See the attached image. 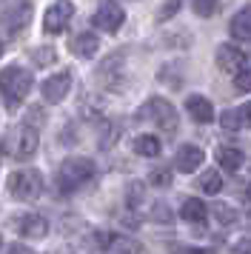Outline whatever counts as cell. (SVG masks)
Here are the masks:
<instances>
[{
    "instance_id": "obj_1",
    "label": "cell",
    "mask_w": 251,
    "mask_h": 254,
    "mask_svg": "<svg viewBox=\"0 0 251 254\" xmlns=\"http://www.w3.org/2000/svg\"><path fill=\"white\" fill-rule=\"evenodd\" d=\"M94 177V163L89 157H68L57 166V174H55V183H57V191L60 194H74L77 189L89 183Z\"/></svg>"
},
{
    "instance_id": "obj_2",
    "label": "cell",
    "mask_w": 251,
    "mask_h": 254,
    "mask_svg": "<svg viewBox=\"0 0 251 254\" xmlns=\"http://www.w3.org/2000/svg\"><path fill=\"white\" fill-rule=\"evenodd\" d=\"M32 89V74L20 66H6L0 71V97L9 112H14L17 106L26 100V94Z\"/></svg>"
},
{
    "instance_id": "obj_3",
    "label": "cell",
    "mask_w": 251,
    "mask_h": 254,
    "mask_svg": "<svg viewBox=\"0 0 251 254\" xmlns=\"http://www.w3.org/2000/svg\"><path fill=\"white\" fill-rule=\"evenodd\" d=\"M137 120H146V123H154V126L160 128V131H166V134H171V131H177V109L169 103V100H163V97H148L146 103H143V109L137 112Z\"/></svg>"
},
{
    "instance_id": "obj_4",
    "label": "cell",
    "mask_w": 251,
    "mask_h": 254,
    "mask_svg": "<svg viewBox=\"0 0 251 254\" xmlns=\"http://www.w3.org/2000/svg\"><path fill=\"white\" fill-rule=\"evenodd\" d=\"M9 191L14 200H23V203H32L43 194V177L34 169H20L9 177Z\"/></svg>"
},
{
    "instance_id": "obj_5",
    "label": "cell",
    "mask_w": 251,
    "mask_h": 254,
    "mask_svg": "<svg viewBox=\"0 0 251 254\" xmlns=\"http://www.w3.org/2000/svg\"><path fill=\"white\" fill-rule=\"evenodd\" d=\"M74 17V3L71 0H55L43 14V32L46 35H60Z\"/></svg>"
},
{
    "instance_id": "obj_6",
    "label": "cell",
    "mask_w": 251,
    "mask_h": 254,
    "mask_svg": "<svg viewBox=\"0 0 251 254\" xmlns=\"http://www.w3.org/2000/svg\"><path fill=\"white\" fill-rule=\"evenodd\" d=\"M71 83H74V77H71V69H63L60 74H52V77H46L43 86H40V92H43V100L46 103H63L68 97V92H71Z\"/></svg>"
},
{
    "instance_id": "obj_7",
    "label": "cell",
    "mask_w": 251,
    "mask_h": 254,
    "mask_svg": "<svg viewBox=\"0 0 251 254\" xmlns=\"http://www.w3.org/2000/svg\"><path fill=\"white\" fill-rule=\"evenodd\" d=\"M203 163H205V151L200 146H194V143H183L177 154H174V169L180 174H194Z\"/></svg>"
},
{
    "instance_id": "obj_8",
    "label": "cell",
    "mask_w": 251,
    "mask_h": 254,
    "mask_svg": "<svg viewBox=\"0 0 251 254\" xmlns=\"http://www.w3.org/2000/svg\"><path fill=\"white\" fill-rule=\"evenodd\" d=\"M123 20H126V14L117 3H103L100 9L94 12V17H91L94 29H103V32H109V35L117 32V29L123 26Z\"/></svg>"
},
{
    "instance_id": "obj_9",
    "label": "cell",
    "mask_w": 251,
    "mask_h": 254,
    "mask_svg": "<svg viewBox=\"0 0 251 254\" xmlns=\"http://www.w3.org/2000/svg\"><path fill=\"white\" fill-rule=\"evenodd\" d=\"M246 52L237 46H231V43H223V46H217V66L226 71V74H237L240 69H246Z\"/></svg>"
},
{
    "instance_id": "obj_10",
    "label": "cell",
    "mask_w": 251,
    "mask_h": 254,
    "mask_svg": "<svg viewBox=\"0 0 251 254\" xmlns=\"http://www.w3.org/2000/svg\"><path fill=\"white\" fill-rule=\"evenodd\" d=\"M37 143H40V134L32 126H20L17 134H14V143H11V154L26 160V157H32L34 151H37Z\"/></svg>"
},
{
    "instance_id": "obj_11",
    "label": "cell",
    "mask_w": 251,
    "mask_h": 254,
    "mask_svg": "<svg viewBox=\"0 0 251 254\" xmlns=\"http://www.w3.org/2000/svg\"><path fill=\"white\" fill-rule=\"evenodd\" d=\"M186 112H188L191 120L194 123H200V126H205V123L214 120V106L208 103L203 94H191V97L186 100Z\"/></svg>"
},
{
    "instance_id": "obj_12",
    "label": "cell",
    "mask_w": 251,
    "mask_h": 254,
    "mask_svg": "<svg viewBox=\"0 0 251 254\" xmlns=\"http://www.w3.org/2000/svg\"><path fill=\"white\" fill-rule=\"evenodd\" d=\"M228 32H231L234 40H246V43H251V3L246 6V9H240V12L231 17Z\"/></svg>"
},
{
    "instance_id": "obj_13",
    "label": "cell",
    "mask_w": 251,
    "mask_h": 254,
    "mask_svg": "<svg viewBox=\"0 0 251 254\" xmlns=\"http://www.w3.org/2000/svg\"><path fill=\"white\" fill-rule=\"evenodd\" d=\"M20 234L29 240H43L49 234V220L40 214H26V217H20Z\"/></svg>"
},
{
    "instance_id": "obj_14",
    "label": "cell",
    "mask_w": 251,
    "mask_h": 254,
    "mask_svg": "<svg viewBox=\"0 0 251 254\" xmlns=\"http://www.w3.org/2000/svg\"><path fill=\"white\" fill-rule=\"evenodd\" d=\"M97 35H91V32H80V35L71 37V43H68V49L77 55V58H94L97 55Z\"/></svg>"
},
{
    "instance_id": "obj_15",
    "label": "cell",
    "mask_w": 251,
    "mask_h": 254,
    "mask_svg": "<svg viewBox=\"0 0 251 254\" xmlns=\"http://www.w3.org/2000/svg\"><path fill=\"white\" fill-rule=\"evenodd\" d=\"M180 217L188 220V223H205L208 208H205V203L200 197H188V200H183V206H180Z\"/></svg>"
},
{
    "instance_id": "obj_16",
    "label": "cell",
    "mask_w": 251,
    "mask_h": 254,
    "mask_svg": "<svg viewBox=\"0 0 251 254\" xmlns=\"http://www.w3.org/2000/svg\"><path fill=\"white\" fill-rule=\"evenodd\" d=\"M100 246L109 249V252H143V246L137 240L123 237V234H112V231H109V237H106V234L100 237Z\"/></svg>"
},
{
    "instance_id": "obj_17",
    "label": "cell",
    "mask_w": 251,
    "mask_h": 254,
    "mask_svg": "<svg viewBox=\"0 0 251 254\" xmlns=\"http://www.w3.org/2000/svg\"><path fill=\"white\" fill-rule=\"evenodd\" d=\"M243 151L234 149V146H220L217 149V163L223 166V172H237L240 166H243Z\"/></svg>"
},
{
    "instance_id": "obj_18",
    "label": "cell",
    "mask_w": 251,
    "mask_h": 254,
    "mask_svg": "<svg viewBox=\"0 0 251 254\" xmlns=\"http://www.w3.org/2000/svg\"><path fill=\"white\" fill-rule=\"evenodd\" d=\"M131 149H134V154H140V157H157L160 140L154 137V134H137V137L131 140Z\"/></svg>"
},
{
    "instance_id": "obj_19",
    "label": "cell",
    "mask_w": 251,
    "mask_h": 254,
    "mask_svg": "<svg viewBox=\"0 0 251 254\" xmlns=\"http://www.w3.org/2000/svg\"><path fill=\"white\" fill-rule=\"evenodd\" d=\"M197 189H203L205 194H217V191L223 189V174L217 172V169L203 172L200 174V180H197Z\"/></svg>"
},
{
    "instance_id": "obj_20",
    "label": "cell",
    "mask_w": 251,
    "mask_h": 254,
    "mask_svg": "<svg viewBox=\"0 0 251 254\" xmlns=\"http://www.w3.org/2000/svg\"><path fill=\"white\" fill-rule=\"evenodd\" d=\"M29 17H32V9H29V6H23L20 14H17V12H11L9 17H6V29H9V35H17V32L23 29V26L29 23Z\"/></svg>"
},
{
    "instance_id": "obj_21",
    "label": "cell",
    "mask_w": 251,
    "mask_h": 254,
    "mask_svg": "<svg viewBox=\"0 0 251 254\" xmlns=\"http://www.w3.org/2000/svg\"><path fill=\"white\" fill-rule=\"evenodd\" d=\"M211 217H214L220 226H231V223H234L240 214H237V211H234L231 206H228V203H217V206L211 208Z\"/></svg>"
},
{
    "instance_id": "obj_22",
    "label": "cell",
    "mask_w": 251,
    "mask_h": 254,
    "mask_svg": "<svg viewBox=\"0 0 251 254\" xmlns=\"http://www.w3.org/2000/svg\"><path fill=\"white\" fill-rule=\"evenodd\" d=\"M220 123H223V128H231V131L243 128V117H240V109H226V112H223V117H220Z\"/></svg>"
},
{
    "instance_id": "obj_23",
    "label": "cell",
    "mask_w": 251,
    "mask_h": 254,
    "mask_svg": "<svg viewBox=\"0 0 251 254\" xmlns=\"http://www.w3.org/2000/svg\"><path fill=\"white\" fill-rule=\"evenodd\" d=\"M217 3L220 0H194V14L197 17H211L217 12Z\"/></svg>"
},
{
    "instance_id": "obj_24",
    "label": "cell",
    "mask_w": 251,
    "mask_h": 254,
    "mask_svg": "<svg viewBox=\"0 0 251 254\" xmlns=\"http://www.w3.org/2000/svg\"><path fill=\"white\" fill-rule=\"evenodd\" d=\"M234 86L237 92H251V69H240L234 74Z\"/></svg>"
},
{
    "instance_id": "obj_25",
    "label": "cell",
    "mask_w": 251,
    "mask_h": 254,
    "mask_svg": "<svg viewBox=\"0 0 251 254\" xmlns=\"http://www.w3.org/2000/svg\"><path fill=\"white\" fill-rule=\"evenodd\" d=\"M180 6H183V0H166V6L160 9V20H169L174 12H180Z\"/></svg>"
},
{
    "instance_id": "obj_26",
    "label": "cell",
    "mask_w": 251,
    "mask_h": 254,
    "mask_svg": "<svg viewBox=\"0 0 251 254\" xmlns=\"http://www.w3.org/2000/svg\"><path fill=\"white\" fill-rule=\"evenodd\" d=\"M34 63H52V60H55V52H52V49H34Z\"/></svg>"
},
{
    "instance_id": "obj_27",
    "label": "cell",
    "mask_w": 251,
    "mask_h": 254,
    "mask_svg": "<svg viewBox=\"0 0 251 254\" xmlns=\"http://www.w3.org/2000/svg\"><path fill=\"white\" fill-rule=\"evenodd\" d=\"M171 180V172H157L151 174V186H166Z\"/></svg>"
},
{
    "instance_id": "obj_28",
    "label": "cell",
    "mask_w": 251,
    "mask_h": 254,
    "mask_svg": "<svg viewBox=\"0 0 251 254\" xmlns=\"http://www.w3.org/2000/svg\"><path fill=\"white\" fill-rule=\"evenodd\" d=\"M240 117H243V126L251 128V103H246L243 109H240Z\"/></svg>"
},
{
    "instance_id": "obj_29",
    "label": "cell",
    "mask_w": 251,
    "mask_h": 254,
    "mask_svg": "<svg viewBox=\"0 0 251 254\" xmlns=\"http://www.w3.org/2000/svg\"><path fill=\"white\" fill-rule=\"evenodd\" d=\"M234 252H251V240H240L234 246Z\"/></svg>"
},
{
    "instance_id": "obj_30",
    "label": "cell",
    "mask_w": 251,
    "mask_h": 254,
    "mask_svg": "<svg viewBox=\"0 0 251 254\" xmlns=\"http://www.w3.org/2000/svg\"><path fill=\"white\" fill-rule=\"evenodd\" d=\"M9 252H29V246H23V243H14V246H9Z\"/></svg>"
},
{
    "instance_id": "obj_31",
    "label": "cell",
    "mask_w": 251,
    "mask_h": 254,
    "mask_svg": "<svg viewBox=\"0 0 251 254\" xmlns=\"http://www.w3.org/2000/svg\"><path fill=\"white\" fill-rule=\"evenodd\" d=\"M0 55H3V40H0Z\"/></svg>"
},
{
    "instance_id": "obj_32",
    "label": "cell",
    "mask_w": 251,
    "mask_h": 254,
    "mask_svg": "<svg viewBox=\"0 0 251 254\" xmlns=\"http://www.w3.org/2000/svg\"><path fill=\"white\" fill-rule=\"evenodd\" d=\"M0 246H3V243H0Z\"/></svg>"
}]
</instances>
